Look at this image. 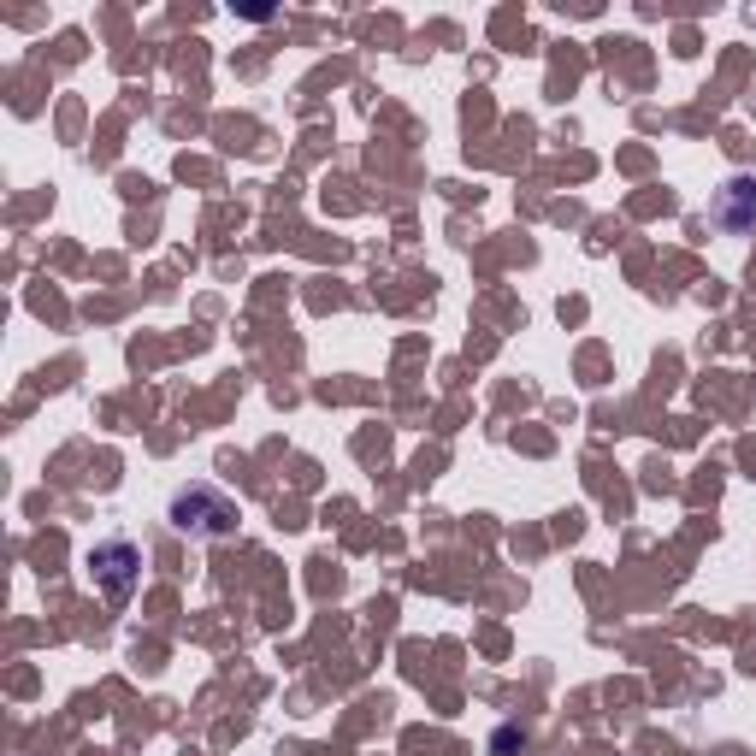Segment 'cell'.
<instances>
[{"instance_id": "3957f363", "label": "cell", "mask_w": 756, "mask_h": 756, "mask_svg": "<svg viewBox=\"0 0 756 756\" xmlns=\"http://www.w3.org/2000/svg\"><path fill=\"white\" fill-rule=\"evenodd\" d=\"M715 225H721L727 237H751L756 231V178L721 184V195H715Z\"/></svg>"}, {"instance_id": "7a4b0ae2", "label": "cell", "mask_w": 756, "mask_h": 756, "mask_svg": "<svg viewBox=\"0 0 756 756\" xmlns=\"http://www.w3.org/2000/svg\"><path fill=\"white\" fill-rule=\"evenodd\" d=\"M89 573H95V585L107 591V603H130V591H136V579H142V550H136L130 538H107V544L89 550Z\"/></svg>"}, {"instance_id": "6da1fadb", "label": "cell", "mask_w": 756, "mask_h": 756, "mask_svg": "<svg viewBox=\"0 0 756 756\" xmlns=\"http://www.w3.org/2000/svg\"><path fill=\"white\" fill-rule=\"evenodd\" d=\"M172 526L189 532V538H231L237 532V503L207 491V485H189L172 497Z\"/></svg>"}]
</instances>
